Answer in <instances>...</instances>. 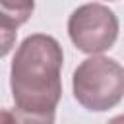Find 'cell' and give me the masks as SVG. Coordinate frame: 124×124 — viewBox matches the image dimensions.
Masks as SVG:
<instances>
[{
    "label": "cell",
    "mask_w": 124,
    "mask_h": 124,
    "mask_svg": "<svg viewBox=\"0 0 124 124\" xmlns=\"http://www.w3.org/2000/svg\"><path fill=\"white\" fill-rule=\"evenodd\" d=\"M72 89L83 108L91 112L108 110L122 101L124 70L116 60L93 54L74 70Z\"/></svg>",
    "instance_id": "7a4b0ae2"
},
{
    "label": "cell",
    "mask_w": 124,
    "mask_h": 124,
    "mask_svg": "<svg viewBox=\"0 0 124 124\" xmlns=\"http://www.w3.org/2000/svg\"><path fill=\"white\" fill-rule=\"evenodd\" d=\"M16 33L17 31L0 25V58H4L14 48V45H16Z\"/></svg>",
    "instance_id": "8992f818"
},
{
    "label": "cell",
    "mask_w": 124,
    "mask_h": 124,
    "mask_svg": "<svg viewBox=\"0 0 124 124\" xmlns=\"http://www.w3.org/2000/svg\"><path fill=\"white\" fill-rule=\"evenodd\" d=\"M16 124H54V112H27L19 108H12Z\"/></svg>",
    "instance_id": "5b68a950"
},
{
    "label": "cell",
    "mask_w": 124,
    "mask_h": 124,
    "mask_svg": "<svg viewBox=\"0 0 124 124\" xmlns=\"http://www.w3.org/2000/svg\"><path fill=\"white\" fill-rule=\"evenodd\" d=\"M122 122H124V118H122V116H116V118H112V120L107 122V124H122Z\"/></svg>",
    "instance_id": "ba28073f"
},
{
    "label": "cell",
    "mask_w": 124,
    "mask_h": 124,
    "mask_svg": "<svg viewBox=\"0 0 124 124\" xmlns=\"http://www.w3.org/2000/svg\"><path fill=\"white\" fill-rule=\"evenodd\" d=\"M0 124H16L12 110H4V108H0Z\"/></svg>",
    "instance_id": "52a82bcc"
},
{
    "label": "cell",
    "mask_w": 124,
    "mask_h": 124,
    "mask_svg": "<svg viewBox=\"0 0 124 124\" xmlns=\"http://www.w3.org/2000/svg\"><path fill=\"white\" fill-rule=\"evenodd\" d=\"M35 10V0H0V25L17 29L23 25Z\"/></svg>",
    "instance_id": "277c9868"
},
{
    "label": "cell",
    "mask_w": 124,
    "mask_h": 124,
    "mask_svg": "<svg viewBox=\"0 0 124 124\" xmlns=\"http://www.w3.org/2000/svg\"><path fill=\"white\" fill-rule=\"evenodd\" d=\"M118 17L105 4H83L68 17V35L72 43L87 54L108 50L118 39Z\"/></svg>",
    "instance_id": "3957f363"
},
{
    "label": "cell",
    "mask_w": 124,
    "mask_h": 124,
    "mask_svg": "<svg viewBox=\"0 0 124 124\" xmlns=\"http://www.w3.org/2000/svg\"><path fill=\"white\" fill-rule=\"evenodd\" d=\"M62 62L64 52L54 37L43 33L25 37L10 68V89L16 108L54 112L62 95Z\"/></svg>",
    "instance_id": "6da1fadb"
}]
</instances>
